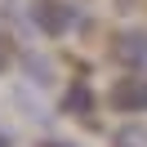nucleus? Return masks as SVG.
Returning a JSON list of instances; mask_svg holds the SVG:
<instances>
[{
  "label": "nucleus",
  "mask_w": 147,
  "mask_h": 147,
  "mask_svg": "<svg viewBox=\"0 0 147 147\" xmlns=\"http://www.w3.org/2000/svg\"><path fill=\"white\" fill-rule=\"evenodd\" d=\"M49 147H63V143H49Z\"/></svg>",
  "instance_id": "nucleus-7"
},
{
  "label": "nucleus",
  "mask_w": 147,
  "mask_h": 147,
  "mask_svg": "<svg viewBox=\"0 0 147 147\" xmlns=\"http://www.w3.org/2000/svg\"><path fill=\"white\" fill-rule=\"evenodd\" d=\"M111 54H116L120 63H147V36L143 31H129V36H120L116 45H111Z\"/></svg>",
  "instance_id": "nucleus-3"
},
{
  "label": "nucleus",
  "mask_w": 147,
  "mask_h": 147,
  "mask_svg": "<svg viewBox=\"0 0 147 147\" xmlns=\"http://www.w3.org/2000/svg\"><path fill=\"white\" fill-rule=\"evenodd\" d=\"M116 147H147V134H138V129H120V134H116Z\"/></svg>",
  "instance_id": "nucleus-5"
},
{
  "label": "nucleus",
  "mask_w": 147,
  "mask_h": 147,
  "mask_svg": "<svg viewBox=\"0 0 147 147\" xmlns=\"http://www.w3.org/2000/svg\"><path fill=\"white\" fill-rule=\"evenodd\" d=\"M107 102H111L116 111H125V116L147 111V76H120V80H111Z\"/></svg>",
  "instance_id": "nucleus-2"
},
{
  "label": "nucleus",
  "mask_w": 147,
  "mask_h": 147,
  "mask_svg": "<svg viewBox=\"0 0 147 147\" xmlns=\"http://www.w3.org/2000/svg\"><path fill=\"white\" fill-rule=\"evenodd\" d=\"M5 67H9V45L0 40V71H5Z\"/></svg>",
  "instance_id": "nucleus-6"
},
{
  "label": "nucleus",
  "mask_w": 147,
  "mask_h": 147,
  "mask_svg": "<svg viewBox=\"0 0 147 147\" xmlns=\"http://www.w3.org/2000/svg\"><path fill=\"white\" fill-rule=\"evenodd\" d=\"M31 22H36L45 36H67V31L80 22V9L67 5V0H36V5H31Z\"/></svg>",
  "instance_id": "nucleus-1"
},
{
  "label": "nucleus",
  "mask_w": 147,
  "mask_h": 147,
  "mask_svg": "<svg viewBox=\"0 0 147 147\" xmlns=\"http://www.w3.org/2000/svg\"><path fill=\"white\" fill-rule=\"evenodd\" d=\"M89 107H94V98H89V85H85V80H76L71 89L63 94V111H76V116H89Z\"/></svg>",
  "instance_id": "nucleus-4"
}]
</instances>
